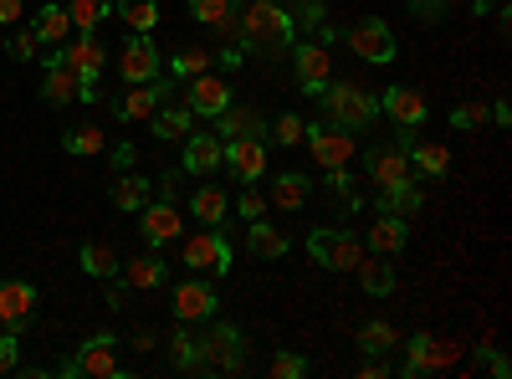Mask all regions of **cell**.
<instances>
[{
    "mask_svg": "<svg viewBox=\"0 0 512 379\" xmlns=\"http://www.w3.org/2000/svg\"><path fill=\"white\" fill-rule=\"evenodd\" d=\"M169 354H175V369H185V374H190V369H200V339H195V333H190L185 323H180L175 333H169Z\"/></svg>",
    "mask_w": 512,
    "mask_h": 379,
    "instance_id": "37",
    "label": "cell"
},
{
    "mask_svg": "<svg viewBox=\"0 0 512 379\" xmlns=\"http://www.w3.org/2000/svg\"><path fill=\"white\" fill-rule=\"evenodd\" d=\"M246 134L267 139V123L256 118L251 108H221L216 113V139H246Z\"/></svg>",
    "mask_w": 512,
    "mask_h": 379,
    "instance_id": "24",
    "label": "cell"
},
{
    "mask_svg": "<svg viewBox=\"0 0 512 379\" xmlns=\"http://www.w3.org/2000/svg\"><path fill=\"white\" fill-rule=\"evenodd\" d=\"M128 303V282L123 287H108V308H123Z\"/></svg>",
    "mask_w": 512,
    "mask_h": 379,
    "instance_id": "53",
    "label": "cell"
},
{
    "mask_svg": "<svg viewBox=\"0 0 512 379\" xmlns=\"http://www.w3.org/2000/svg\"><path fill=\"white\" fill-rule=\"evenodd\" d=\"M354 272H359L364 292H374V298H390V292H395V267H390V262H369V257H364Z\"/></svg>",
    "mask_w": 512,
    "mask_h": 379,
    "instance_id": "33",
    "label": "cell"
},
{
    "mask_svg": "<svg viewBox=\"0 0 512 379\" xmlns=\"http://www.w3.org/2000/svg\"><path fill=\"white\" fill-rule=\"evenodd\" d=\"M118 16L134 26V36H149V31L159 26V0H123Z\"/></svg>",
    "mask_w": 512,
    "mask_h": 379,
    "instance_id": "35",
    "label": "cell"
},
{
    "mask_svg": "<svg viewBox=\"0 0 512 379\" xmlns=\"http://www.w3.org/2000/svg\"><path fill=\"white\" fill-rule=\"evenodd\" d=\"M303 139H308V149H313V159L323 164V170H338V164H349L354 149H359V139H354L349 129H338V123H328V129H318V123H313Z\"/></svg>",
    "mask_w": 512,
    "mask_h": 379,
    "instance_id": "11",
    "label": "cell"
},
{
    "mask_svg": "<svg viewBox=\"0 0 512 379\" xmlns=\"http://www.w3.org/2000/svg\"><path fill=\"white\" fill-rule=\"evenodd\" d=\"M62 144H67V154H103V129L98 123H82V129H72Z\"/></svg>",
    "mask_w": 512,
    "mask_h": 379,
    "instance_id": "41",
    "label": "cell"
},
{
    "mask_svg": "<svg viewBox=\"0 0 512 379\" xmlns=\"http://www.w3.org/2000/svg\"><path fill=\"white\" fill-rule=\"evenodd\" d=\"M159 195H164V200H175V195H180V170L159 175Z\"/></svg>",
    "mask_w": 512,
    "mask_h": 379,
    "instance_id": "51",
    "label": "cell"
},
{
    "mask_svg": "<svg viewBox=\"0 0 512 379\" xmlns=\"http://www.w3.org/2000/svg\"><path fill=\"white\" fill-rule=\"evenodd\" d=\"M144 241L159 251V246H169V241H180V231H185V221H180V210H175V200H149L144 210Z\"/></svg>",
    "mask_w": 512,
    "mask_h": 379,
    "instance_id": "14",
    "label": "cell"
},
{
    "mask_svg": "<svg viewBox=\"0 0 512 379\" xmlns=\"http://www.w3.org/2000/svg\"><path fill=\"white\" fill-rule=\"evenodd\" d=\"M62 62L82 77V98L77 103H93L98 98V72H103V62H108V52H103V41L93 36V31H82L77 41H67V52H62Z\"/></svg>",
    "mask_w": 512,
    "mask_h": 379,
    "instance_id": "4",
    "label": "cell"
},
{
    "mask_svg": "<svg viewBox=\"0 0 512 379\" xmlns=\"http://www.w3.org/2000/svg\"><path fill=\"white\" fill-rule=\"evenodd\" d=\"M118 72H123L128 82H154V72H159L154 41H149V36H134V41H128V47L118 52Z\"/></svg>",
    "mask_w": 512,
    "mask_h": 379,
    "instance_id": "19",
    "label": "cell"
},
{
    "mask_svg": "<svg viewBox=\"0 0 512 379\" xmlns=\"http://www.w3.org/2000/svg\"><path fill=\"white\" fill-rule=\"evenodd\" d=\"M185 267H190L195 277H221V272H231V246H226V236H221L216 226L195 231V236L185 241Z\"/></svg>",
    "mask_w": 512,
    "mask_h": 379,
    "instance_id": "5",
    "label": "cell"
},
{
    "mask_svg": "<svg viewBox=\"0 0 512 379\" xmlns=\"http://www.w3.org/2000/svg\"><path fill=\"white\" fill-rule=\"evenodd\" d=\"M395 344H400V333L390 323H364L359 328V349H369V354H384V349H395Z\"/></svg>",
    "mask_w": 512,
    "mask_h": 379,
    "instance_id": "40",
    "label": "cell"
},
{
    "mask_svg": "<svg viewBox=\"0 0 512 379\" xmlns=\"http://www.w3.org/2000/svg\"><path fill=\"white\" fill-rule=\"evenodd\" d=\"M123 282L128 287H159L164 282V262H159V251H144V257H134V262H123Z\"/></svg>",
    "mask_w": 512,
    "mask_h": 379,
    "instance_id": "29",
    "label": "cell"
},
{
    "mask_svg": "<svg viewBox=\"0 0 512 379\" xmlns=\"http://www.w3.org/2000/svg\"><path fill=\"white\" fill-rule=\"evenodd\" d=\"M16 354H21V339H16V328L0 339V374H11L16 369Z\"/></svg>",
    "mask_w": 512,
    "mask_h": 379,
    "instance_id": "48",
    "label": "cell"
},
{
    "mask_svg": "<svg viewBox=\"0 0 512 379\" xmlns=\"http://www.w3.org/2000/svg\"><path fill=\"white\" fill-rule=\"evenodd\" d=\"M216 308H221V298H216V287H210V282L190 277V282L175 287V318L180 323H205V318H216Z\"/></svg>",
    "mask_w": 512,
    "mask_h": 379,
    "instance_id": "12",
    "label": "cell"
},
{
    "mask_svg": "<svg viewBox=\"0 0 512 379\" xmlns=\"http://www.w3.org/2000/svg\"><path fill=\"white\" fill-rule=\"evenodd\" d=\"M308 374V359L303 354H277L272 359V379H303Z\"/></svg>",
    "mask_w": 512,
    "mask_h": 379,
    "instance_id": "45",
    "label": "cell"
},
{
    "mask_svg": "<svg viewBox=\"0 0 512 379\" xmlns=\"http://www.w3.org/2000/svg\"><path fill=\"white\" fill-rule=\"evenodd\" d=\"M31 313H36V287L21 282V277L0 282V323H6V328H26Z\"/></svg>",
    "mask_w": 512,
    "mask_h": 379,
    "instance_id": "17",
    "label": "cell"
},
{
    "mask_svg": "<svg viewBox=\"0 0 512 379\" xmlns=\"http://www.w3.org/2000/svg\"><path fill=\"white\" fill-rule=\"evenodd\" d=\"M62 374H88V379H113L118 374V354H113V333H93L88 344H82L67 364H62Z\"/></svg>",
    "mask_w": 512,
    "mask_h": 379,
    "instance_id": "9",
    "label": "cell"
},
{
    "mask_svg": "<svg viewBox=\"0 0 512 379\" xmlns=\"http://www.w3.org/2000/svg\"><path fill=\"white\" fill-rule=\"evenodd\" d=\"M308 195H313V180L308 175H277V190H272L277 210H303Z\"/></svg>",
    "mask_w": 512,
    "mask_h": 379,
    "instance_id": "31",
    "label": "cell"
},
{
    "mask_svg": "<svg viewBox=\"0 0 512 379\" xmlns=\"http://www.w3.org/2000/svg\"><path fill=\"white\" fill-rule=\"evenodd\" d=\"M410 170H420L425 180H441V175L451 170L446 144H420V139H410Z\"/></svg>",
    "mask_w": 512,
    "mask_h": 379,
    "instance_id": "25",
    "label": "cell"
},
{
    "mask_svg": "<svg viewBox=\"0 0 512 379\" xmlns=\"http://www.w3.org/2000/svg\"><path fill=\"white\" fill-rule=\"evenodd\" d=\"M349 47H354V57H364V62H374V67L395 62V52H400L390 21H379V16H364V21L349 31Z\"/></svg>",
    "mask_w": 512,
    "mask_h": 379,
    "instance_id": "8",
    "label": "cell"
},
{
    "mask_svg": "<svg viewBox=\"0 0 512 379\" xmlns=\"http://www.w3.org/2000/svg\"><path fill=\"white\" fill-rule=\"evenodd\" d=\"M492 118H497L502 129H507V123H512V108H507V103H492Z\"/></svg>",
    "mask_w": 512,
    "mask_h": 379,
    "instance_id": "55",
    "label": "cell"
},
{
    "mask_svg": "<svg viewBox=\"0 0 512 379\" xmlns=\"http://www.w3.org/2000/svg\"><path fill=\"white\" fill-rule=\"evenodd\" d=\"M226 190L221 185H200L195 195H190V210H195V221H205V226H221L226 221Z\"/></svg>",
    "mask_w": 512,
    "mask_h": 379,
    "instance_id": "26",
    "label": "cell"
},
{
    "mask_svg": "<svg viewBox=\"0 0 512 379\" xmlns=\"http://www.w3.org/2000/svg\"><path fill=\"white\" fill-rule=\"evenodd\" d=\"M405 354H410V359H405V374H410V379L456 364V349L441 344V339H431V333H415V339H405Z\"/></svg>",
    "mask_w": 512,
    "mask_h": 379,
    "instance_id": "15",
    "label": "cell"
},
{
    "mask_svg": "<svg viewBox=\"0 0 512 379\" xmlns=\"http://www.w3.org/2000/svg\"><path fill=\"white\" fill-rule=\"evenodd\" d=\"M221 62H226V67H241V41H231V47L221 52Z\"/></svg>",
    "mask_w": 512,
    "mask_h": 379,
    "instance_id": "54",
    "label": "cell"
},
{
    "mask_svg": "<svg viewBox=\"0 0 512 379\" xmlns=\"http://www.w3.org/2000/svg\"><path fill=\"white\" fill-rule=\"evenodd\" d=\"M472 6H477V16H487L492 6H502V0H472Z\"/></svg>",
    "mask_w": 512,
    "mask_h": 379,
    "instance_id": "56",
    "label": "cell"
},
{
    "mask_svg": "<svg viewBox=\"0 0 512 379\" xmlns=\"http://www.w3.org/2000/svg\"><path fill=\"white\" fill-rule=\"evenodd\" d=\"M308 251H313V262H323L328 272H354L364 257H369V246L354 236V231H338V226H323L308 236Z\"/></svg>",
    "mask_w": 512,
    "mask_h": 379,
    "instance_id": "3",
    "label": "cell"
},
{
    "mask_svg": "<svg viewBox=\"0 0 512 379\" xmlns=\"http://www.w3.org/2000/svg\"><path fill=\"white\" fill-rule=\"evenodd\" d=\"M410 11H415L420 21H441L451 6H446V0H410Z\"/></svg>",
    "mask_w": 512,
    "mask_h": 379,
    "instance_id": "49",
    "label": "cell"
},
{
    "mask_svg": "<svg viewBox=\"0 0 512 379\" xmlns=\"http://www.w3.org/2000/svg\"><path fill=\"white\" fill-rule=\"evenodd\" d=\"M410 134H415V129H405L395 144H374V149H369V159H364V164H369V180H374L379 190H384V185L410 180Z\"/></svg>",
    "mask_w": 512,
    "mask_h": 379,
    "instance_id": "7",
    "label": "cell"
},
{
    "mask_svg": "<svg viewBox=\"0 0 512 379\" xmlns=\"http://www.w3.org/2000/svg\"><path fill=\"white\" fill-rule=\"evenodd\" d=\"M379 210H390V216H415V210H420V190H415L410 180L384 185V190H379Z\"/></svg>",
    "mask_w": 512,
    "mask_h": 379,
    "instance_id": "32",
    "label": "cell"
},
{
    "mask_svg": "<svg viewBox=\"0 0 512 379\" xmlns=\"http://www.w3.org/2000/svg\"><path fill=\"white\" fill-rule=\"evenodd\" d=\"M190 123H195V113L180 103V108H164V113H154V129H159V139H190Z\"/></svg>",
    "mask_w": 512,
    "mask_h": 379,
    "instance_id": "39",
    "label": "cell"
},
{
    "mask_svg": "<svg viewBox=\"0 0 512 379\" xmlns=\"http://www.w3.org/2000/svg\"><path fill=\"white\" fill-rule=\"evenodd\" d=\"M164 98H169V88H164V82H134V88L123 93V103H118V118H128V123L154 118Z\"/></svg>",
    "mask_w": 512,
    "mask_h": 379,
    "instance_id": "22",
    "label": "cell"
},
{
    "mask_svg": "<svg viewBox=\"0 0 512 379\" xmlns=\"http://www.w3.org/2000/svg\"><path fill=\"white\" fill-rule=\"evenodd\" d=\"M379 113H390L400 129H420L425 123V98L415 88H384L379 93Z\"/></svg>",
    "mask_w": 512,
    "mask_h": 379,
    "instance_id": "18",
    "label": "cell"
},
{
    "mask_svg": "<svg viewBox=\"0 0 512 379\" xmlns=\"http://www.w3.org/2000/svg\"><path fill=\"white\" fill-rule=\"evenodd\" d=\"M67 16H72V26H77V31H98V26L113 16V0H72Z\"/></svg>",
    "mask_w": 512,
    "mask_h": 379,
    "instance_id": "34",
    "label": "cell"
},
{
    "mask_svg": "<svg viewBox=\"0 0 512 379\" xmlns=\"http://www.w3.org/2000/svg\"><path fill=\"white\" fill-rule=\"evenodd\" d=\"M41 98H47V103H77V98H82V77H77L62 57H47V82H41Z\"/></svg>",
    "mask_w": 512,
    "mask_h": 379,
    "instance_id": "23",
    "label": "cell"
},
{
    "mask_svg": "<svg viewBox=\"0 0 512 379\" xmlns=\"http://www.w3.org/2000/svg\"><path fill=\"white\" fill-rule=\"evenodd\" d=\"M487 118H492V108H487V103H461V108L451 113V123H456V129H482Z\"/></svg>",
    "mask_w": 512,
    "mask_h": 379,
    "instance_id": "43",
    "label": "cell"
},
{
    "mask_svg": "<svg viewBox=\"0 0 512 379\" xmlns=\"http://www.w3.org/2000/svg\"><path fill=\"white\" fill-rule=\"evenodd\" d=\"M190 11L195 21L216 26L221 36H236V0H190Z\"/></svg>",
    "mask_w": 512,
    "mask_h": 379,
    "instance_id": "27",
    "label": "cell"
},
{
    "mask_svg": "<svg viewBox=\"0 0 512 379\" xmlns=\"http://www.w3.org/2000/svg\"><path fill=\"white\" fill-rule=\"evenodd\" d=\"M221 164H226V144L216 139V134H195V139H185V170L190 175H216L221 170Z\"/></svg>",
    "mask_w": 512,
    "mask_h": 379,
    "instance_id": "21",
    "label": "cell"
},
{
    "mask_svg": "<svg viewBox=\"0 0 512 379\" xmlns=\"http://www.w3.org/2000/svg\"><path fill=\"white\" fill-rule=\"evenodd\" d=\"M21 21V0H0V26H11Z\"/></svg>",
    "mask_w": 512,
    "mask_h": 379,
    "instance_id": "52",
    "label": "cell"
},
{
    "mask_svg": "<svg viewBox=\"0 0 512 379\" xmlns=\"http://www.w3.org/2000/svg\"><path fill=\"white\" fill-rule=\"evenodd\" d=\"M318 98H323L328 118L338 123V129H349V134L369 129V123L379 118V98H374V93H364L359 82H328V88H323Z\"/></svg>",
    "mask_w": 512,
    "mask_h": 379,
    "instance_id": "2",
    "label": "cell"
},
{
    "mask_svg": "<svg viewBox=\"0 0 512 379\" xmlns=\"http://www.w3.org/2000/svg\"><path fill=\"white\" fill-rule=\"evenodd\" d=\"M31 31L41 36V47H62V41L72 36V16H67V6H47V11L36 16Z\"/></svg>",
    "mask_w": 512,
    "mask_h": 379,
    "instance_id": "28",
    "label": "cell"
},
{
    "mask_svg": "<svg viewBox=\"0 0 512 379\" xmlns=\"http://www.w3.org/2000/svg\"><path fill=\"white\" fill-rule=\"evenodd\" d=\"M175 77H200L205 67H210V52H200V47H185V52H175Z\"/></svg>",
    "mask_w": 512,
    "mask_h": 379,
    "instance_id": "42",
    "label": "cell"
},
{
    "mask_svg": "<svg viewBox=\"0 0 512 379\" xmlns=\"http://www.w3.org/2000/svg\"><path fill=\"white\" fill-rule=\"evenodd\" d=\"M405 241H410L405 216H390V210H379V221L369 226V251H374V257H400Z\"/></svg>",
    "mask_w": 512,
    "mask_h": 379,
    "instance_id": "20",
    "label": "cell"
},
{
    "mask_svg": "<svg viewBox=\"0 0 512 379\" xmlns=\"http://www.w3.org/2000/svg\"><path fill=\"white\" fill-rule=\"evenodd\" d=\"M246 246H251V257H267V262L287 257V236H282V231H272L267 221H251V236H246Z\"/></svg>",
    "mask_w": 512,
    "mask_h": 379,
    "instance_id": "30",
    "label": "cell"
},
{
    "mask_svg": "<svg viewBox=\"0 0 512 379\" xmlns=\"http://www.w3.org/2000/svg\"><path fill=\"white\" fill-rule=\"evenodd\" d=\"M241 359H246V339H241V328L236 323H216L200 339V369H241Z\"/></svg>",
    "mask_w": 512,
    "mask_h": 379,
    "instance_id": "6",
    "label": "cell"
},
{
    "mask_svg": "<svg viewBox=\"0 0 512 379\" xmlns=\"http://www.w3.org/2000/svg\"><path fill=\"white\" fill-rule=\"evenodd\" d=\"M292 67H297V88H303L308 98H318L328 82H333V62H328L323 41H303V47L292 52Z\"/></svg>",
    "mask_w": 512,
    "mask_h": 379,
    "instance_id": "10",
    "label": "cell"
},
{
    "mask_svg": "<svg viewBox=\"0 0 512 379\" xmlns=\"http://www.w3.org/2000/svg\"><path fill=\"white\" fill-rule=\"evenodd\" d=\"M185 108L200 113V118H216L221 108H231V82L226 77H190V88H185Z\"/></svg>",
    "mask_w": 512,
    "mask_h": 379,
    "instance_id": "13",
    "label": "cell"
},
{
    "mask_svg": "<svg viewBox=\"0 0 512 379\" xmlns=\"http://www.w3.org/2000/svg\"><path fill=\"white\" fill-rule=\"evenodd\" d=\"M477 359H487V369H492L497 379H507V374H512V364H507V354H497V349H487V344L477 349Z\"/></svg>",
    "mask_w": 512,
    "mask_h": 379,
    "instance_id": "50",
    "label": "cell"
},
{
    "mask_svg": "<svg viewBox=\"0 0 512 379\" xmlns=\"http://www.w3.org/2000/svg\"><path fill=\"white\" fill-rule=\"evenodd\" d=\"M11 57H16V62H36V57H41V36H36V31H16V36H11Z\"/></svg>",
    "mask_w": 512,
    "mask_h": 379,
    "instance_id": "44",
    "label": "cell"
},
{
    "mask_svg": "<svg viewBox=\"0 0 512 379\" xmlns=\"http://www.w3.org/2000/svg\"><path fill=\"white\" fill-rule=\"evenodd\" d=\"M82 272H93V277H108V282H113V272H118L113 246H108V241H88V246H82Z\"/></svg>",
    "mask_w": 512,
    "mask_h": 379,
    "instance_id": "38",
    "label": "cell"
},
{
    "mask_svg": "<svg viewBox=\"0 0 512 379\" xmlns=\"http://www.w3.org/2000/svg\"><path fill=\"white\" fill-rule=\"evenodd\" d=\"M303 134H308V123L297 118V113H282L277 118V144H303Z\"/></svg>",
    "mask_w": 512,
    "mask_h": 379,
    "instance_id": "46",
    "label": "cell"
},
{
    "mask_svg": "<svg viewBox=\"0 0 512 379\" xmlns=\"http://www.w3.org/2000/svg\"><path fill=\"white\" fill-rule=\"evenodd\" d=\"M241 216H246V221H262V216H267V195H262V190H246V195H241Z\"/></svg>",
    "mask_w": 512,
    "mask_h": 379,
    "instance_id": "47",
    "label": "cell"
},
{
    "mask_svg": "<svg viewBox=\"0 0 512 379\" xmlns=\"http://www.w3.org/2000/svg\"><path fill=\"white\" fill-rule=\"evenodd\" d=\"M292 16L282 11V0H246L241 6V26H236V41L241 52H262V57H282L292 47Z\"/></svg>",
    "mask_w": 512,
    "mask_h": 379,
    "instance_id": "1",
    "label": "cell"
},
{
    "mask_svg": "<svg viewBox=\"0 0 512 379\" xmlns=\"http://www.w3.org/2000/svg\"><path fill=\"white\" fill-rule=\"evenodd\" d=\"M226 164H231L241 180H262L267 175V139H256V134L226 139Z\"/></svg>",
    "mask_w": 512,
    "mask_h": 379,
    "instance_id": "16",
    "label": "cell"
},
{
    "mask_svg": "<svg viewBox=\"0 0 512 379\" xmlns=\"http://www.w3.org/2000/svg\"><path fill=\"white\" fill-rule=\"evenodd\" d=\"M149 180H139V175H123V180H113V205L118 210H144L149 205Z\"/></svg>",
    "mask_w": 512,
    "mask_h": 379,
    "instance_id": "36",
    "label": "cell"
}]
</instances>
